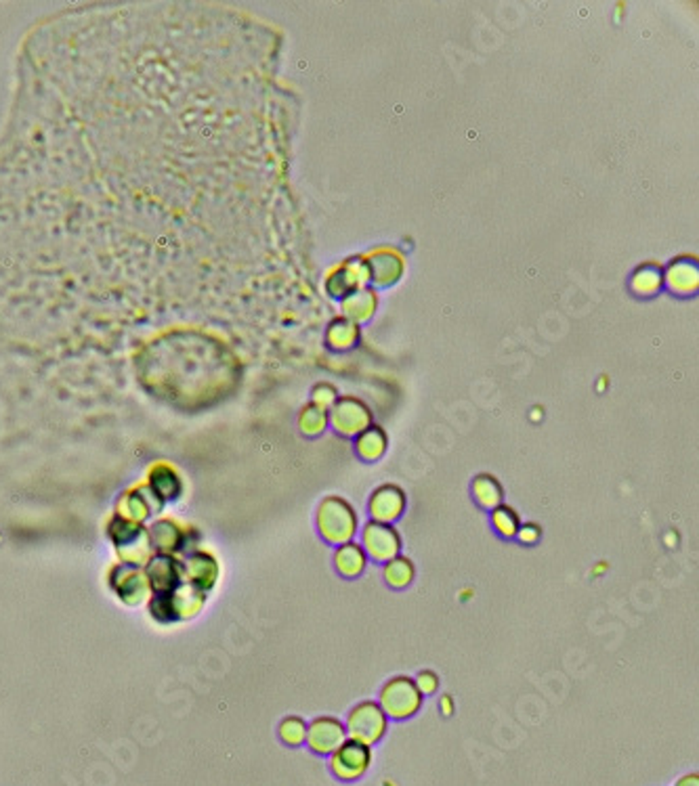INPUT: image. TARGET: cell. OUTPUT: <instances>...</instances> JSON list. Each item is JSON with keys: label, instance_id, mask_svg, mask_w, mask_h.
<instances>
[{"label": "cell", "instance_id": "obj_23", "mask_svg": "<svg viewBox=\"0 0 699 786\" xmlns=\"http://www.w3.org/2000/svg\"><path fill=\"white\" fill-rule=\"evenodd\" d=\"M444 709L446 713H449V698H444Z\"/></svg>", "mask_w": 699, "mask_h": 786}, {"label": "cell", "instance_id": "obj_8", "mask_svg": "<svg viewBox=\"0 0 699 786\" xmlns=\"http://www.w3.org/2000/svg\"><path fill=\"white\" fill-rule=\"evenodd\" d=\"M405 493L402 487H397V484H381L372 495H370L368 502V512H370V520H376V523H395V520L402 516L405 510Z\"/></svg>", "mask_w": 699, "mask_h": 786}, {"label": "cell", "instance_id": "obj_3", "mask_svg": "<svg viewBox=\"0 0 699 786\" xmlns=\"http://www.w3.org/2000/svg\"><path fill=\"white\" fill-rule=\"evenodd\" d=\"M387 726L389 717L382 711V706L376 700H361L349 711L345 730L351 736V740L372 747L387 732Z\"/></svg>", "mask_w": 699, "mask_h": 786}, {"label": "cell", "instance_id": "obj_21", "mask_svg": "<svg viewBox=\"0 0 699 786\" xmlns=\"http://www.w3.org/2000/svg\"><path fill=\"white\" fill-rule=\"evenodd\" d=\"M540 535H542V531L536 523H527V525L519 526L515 537H519L521 543H536L540 539Z\"/></svg>", "mask_w": 699, "mask_h": 786}, {"label": "cell", "instance_id": "obj_13", "mask_svg": "<svg viewBox=\"0 0 699 786\" xmlns=\"http://www.w3.org/2000/svg\"><path fill=\"white\" fill-rule=\"evenodd\" d=\"M382 573H384V581H387L391 588L403 590L414 581L416 568H414V564L410 558H405V556H395L393 560L384 562Z\"/></svg>", "mask_w": 699, "mask_h": 786}, {"label": "cell", "instance_id": "obj_6", "mask_svg": "<svg viewBox=\"0 0 699 786\" xmlns=\"http://www.w3.org/2000/svg\"><path fill=\"white\" fill-rule=\"evenodd\" d=\"M306 745L317 755H332L347 740L345 724L339 717L322 716L306 726Z\"/></svg>", "mask_w": 699, "mask_h": 786}, {"label": "cell", "instance_id": "obj_14", "mask_svg": "<svg viewBox=\"0 0 699 786\" xmlns=\"http://www.w3.org/2000/svg\"><path fill=\"white\" fill-rule=\"evenodd\" d=\"M387 449V434L382 428L368 426L358 437V453L363 460H378Z\"/></svg>", "mask_w": 699, "mask_h": 786}, {"label": "cell", "instance_id": "obj_19", "mask_svg": "<svg viewBox=\"0 0 699 786\" xmlns=\"http://www.w3.org/2000/svg\"><path fill=\"white\" fill-rule=\"evenodd\" d=\"M313 401H316L313 405H317V407H322V409H326L328 405L337 403V390H334L330 384L316 386V390H313Z\"/></svg>", "mask_w": 699, "mask_h": 786}, {"label": "cell", "instance_id": "obj_1", "mask_svg": "<svg viewBox=\"0 0 699 786\" xmlns=\"http://www.w3.org/2000/svg\"><path fill=\"white\" fill-rule=\"evenodd\" d=\"M316 525L322 539L339 547L342 543L353 541L355 533H358L360 528V516L347 499L330 495L322 499V504H319Z\"/></svg>", "mask_w": 699, "mask_h": 786}, {"label": "cell", "instance_id": "obj_17", "mask_svg": "<svg viewBox=\"0 0 699 786\" xmlns=\"http://www.w3.org/2000/svg\"><path fill=\"white\" fill-rule=\"evenodd\" d=\"M277 734H280V738H282L284 745L301 747L303 742H305V738H306V724H305V719L298 717V716H290L286 719H282L280 730H277Z\"/></svg>", "mask_w": 699, "mask_h": 786}, {"label": "cell", "instance_id": "obj_7", "mask_svg": "<svg viewBox=\"0 0 699 786\" xmlns=\"http://www.w3.org/2000/svg\"><path fill=\"white\" fill-rule=\"evenodd\" d=\"M330 418L334 428L342 434H349V437L363 432L370 424H372V411L368 409L366 403H361L353 397L339 398L332 407Z\"/></svg>", "mask_w": 699, "mask_h": 786}, {"label": "cell", "instance_id": "obj_15", "mask_svg": "<svg viewBox=\"0 0 699 786\" xmlns=\"http://www.w3.org/2000/svg\"><path fill=\"white\" fill-rule=\"evenodd\" d=\"M149 543L158 547L160 554H168L183 543L181 531L173 525V520H158L152 528V541Z\"/></svg>", "mask_w": 699, "mask_h": 786}, {"label": "cell", "instance_id": "obj_11", "mask_svg": "<svg viewBox=\"0 0 699 786\" xmlns=\"http://www.w3.org/2000/svg\"><path fill=\"white\" fill-rule=\"evenodd\" d=\"M188 570H189L191 583H194V588L199 591L210 590L219 577L217 560L212 558L210 554H202V552L191 556L188 560Z\"/></svg>", "mask_w": 699, "mask_h": 786}, {"label": "cell", "instance_id": "obj_10", "mask_svg": "<svg viewBox=\"0 0 699 786\" xmlns=\"http://www.w3.org/2000/svg\"><path fill=\"white\" fill-rule=\"evenodd\" d=\"M366 564H368V556L361 549L360 543L355 541L342 543V546L337 547V552H334V567H337L339 573L347 579L360 577L363 570H366Z\"/></svg>", "mask_w": 699, "mask_h": 786}, {"label": "cell", "instance_id": "obj_9", "mask_svg": "<svg viewBox=\"0 0 699 786\" xmlns=\"http://www.w3.org/2000/svg\"><path fill=\"white\" fill-rule=\"evenodd\" d=\"M181 564L175 558H170L168 554H158L154 560H149L145 579L156 594H170L181 581Z\"/></svg>", "mask_w": 699, "mask_h": 786}, {"label": "cell", "instance_id": "obj_5", "mask_svg": "<svg viewBox=\"0 0 699 786\" xmlns=\"http://www.w3.org/2000/svg\"><path fill=\"white\" fill-rule=\"evenodd\" d=\"M372 763V751L358 740H345L330 757V770L339 781H358Z\"/></svg>", "mask_w": 699, "mask_h": 786}, {"label": "cell", "instance_id": "obj_16", "mask_svg": "<svg viewBox=\"0 0 699 786\" xmlns=\"http://www.w3.org/2000/svg\"><path fill=\"white\" fill-rule=\"evenodd\" d=\"M491 525H494L498 535H502V537L511 539V537H515L517 531H519L521 518L511 505L500 504L498 507H494V510H491Z\"/></svg>", "mask_w": 699, "mask_h": 786}, {"label": "cell", "instance_id": "obj_2", "mask_svg": "<svg viewBox=\"0 0 699 786\" xmlns=\"http://www.w3.org/2000/svg\"><path fill=\"white\" fill-rule=\"evenodd\" d=\"M423 692L418 690L416 682L408 675H395L382 685L378 705L387 713V717L393 719H408L416 716L420 706H423Z\"/></svg>", "mask_w": 699, "mask_h": 786}, {"label": "cell", "instance_id": "obj_18", "mask_svg": "<svg viewBox=\"0 0 699 786\" xmlns=\"http://www.w3.org/2000/svg\"><path fill=\"white\" fill-rule=\"evenodd\" d=\"M326 424H328V413H326V409H322V407L309 405L301 413V428H303V432H306V434L324 432Z\"/></svg>", "mask_w": 699, "mask_h": 786}, {"label": "cell", "instance_id": "obj_4", "mask_svg": "<svg viewBox=\"0 0 699 786\" xmlns=\"http://www.w3.org/2000/svg\"><path fill=\"white\" fill-rule=\"evenodd\" d=\"M360 546L374 562H389L402 552V535L393 525L370 520L361 528Z\"/></svg>", "mask_w": 699, "mask_h": 786}, {"label": "cell", "instance_id": "obj_12", "mask_svg": "<svg viewBox=\"0 0 699 786\" xmlns=\"http://www.w3.org/2000/svg\"><path fill=\"white\" fill-rule=\"evenodd\" d=\"M473 495L477 499V504L485 507V510H494V507L502 504L504 491H502V484L498 483L494 476L479 474L473 481Z\"/></svg>", "mask_w": 699, "mask_h": 786}, {"label": "cell", "instance_id": "obj_22", "mask_svg": "<svg viewBox=\"0 0 699 786\" xmlns=\"http://www.w3.org/2000/svg\"><path fill=\"white\" fill-rule=\"evenodd\" d=\"M674 786H699V776H697V774H695V771H694V774H687V776H683V778H681V781H679V782H676Z\"/></svg>", "mask_w": 699, "mask_h": 786}, {"label": "cell", "instance_id": "obj_20", "mask_svg": "<svg viewBox=\"0 0 699 786\" xmlns=\"http://www.w3.org/2000/svg\"><path fill=\"white\" fill-rule=\"evenodd\" d=\"M416 685H418V690L423 692V696L425 695H433L435 690H437V685H439V677L433 674V671H420L418 674V677L416 680Z\"/></svg>", "mask_w": 699, "mask_h": 786}]
</instances>
